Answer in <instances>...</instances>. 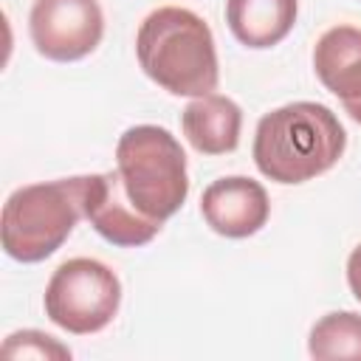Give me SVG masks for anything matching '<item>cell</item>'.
<instances>
[{"label":"cell","mask_w":361,"mask_h":361,"mask_svg":"<svg viewBox=\"0 0 361 361\" xmlns=\"http://www.w3.org/2000/svg\"><path fill=\"white\" fill-rule=\"evenodd\" d=\"M347 133L319 102H290L265 113L254 130V164L274 183H305L338 164Z\"/></svg>","instance_id":"cell-1"},{"label":"cell","mask_w":361,"mask_h":361,"mask_svg":"<svg viewBox=\"0 0 361 361\" xmlns=\"http://www.w3.org/2000/svg\"><path fill=\"white\" fill-rule=\"evenodd\" d=\"M141 71L172 96H206L217 90L220 65L212 28L203 17L180 6L149 11L135 34Z\"/></svg>","instance_id":"cell-2"},{"label":"cell","mask_w":361,"mask_h":361,"mask_svg":"<svg viewBox=\"0 0 361 361\" xmlns=\"http://www.w3.org/2000/svg\"><path fill=\"white\" fill-rule=\"evenodd\" d=\"M85 175L28 183L3 203V251L17 262H42L73 234L85 217Z\"/></svg>","instance_id":"cell-3"},{"label":"cell","mask_w":361,"mask_h":361,"mask_svg":"<svg viewBox=\"0 0 361 361\" xmlns=\"http://www.w3.org/2000/svg\"><path fill=\"white\" fill-rule=\"evenodd\" d=\"M116 172L133 206L149 220L166 223L189 195L186 152L158 124H135L116 144Z\"/></svg>","instance_id":"cell-4"},{"label":"cell","mask_w":361,"mask_h":361,"mask_svg":"<svg viewBox=\"0 0 361 361\" xmlns=\"http://www.w3.org/2000/svg\"><path fill=\"white\" fill-rule=\"evenodd\" d=\"M45 316L73 336L104 330L121 305V282L113 268L93 257L65 259L45 285Z\"/></svg>","instance_id":"cell-5"},{"label":"cell","mask_w":361,"mask_h":361,"mask_svg":"<svg viewBox=\"0 0 361 361\" xmlns=\"http://www.w3.org/2000/svg\"><path fill=\"white\" fill-rule=\"evenodd\" d=\"M28 34L45 59L76 62L96 51L104 34V14L96 0H34Z\"/></svg>","instance_id":"cell-6"},{"label":"cell","mask_w":361,"mask_h":361,"mask_svg":"<svg viewBox=\"0 0 361 361\" xmlns=\"http://www.w3.org/2000/svg\"><path fill=\"white\" fill-rule=\"evenodd\" d=\"M85 217L90 220V226L113 245L121 248H138L147 245L164 223L149 220L147 214H141L133 200L124 192L121 175L113 172H96V175H85Z\"/></svg>","instance_id":"cell-7"},{"label":"cell","mask_w":361,"mask_h":361,"mask_svg":"<svg viewBox=\"0 0 361 361\" xmlns=\"http://www.w3.org/2000/svg\"><path fill=\"white\" fill-rule=\"evenodd\" d=\"M200 214L212 231L228 240L257 234L271 214L268 192L259 180L245 175H228L212 180L200 195Z\"/></svg>","instance_id":"cell-8"},{"label":"cell","mask_w":361,"mask_h":361,"mask_svg":"<svg viewBox=\"0 0 361 361\" xmlns=\"http://www.w3.org/2000/svg\"><path fill=\"white\" fill-rule=\"evenodd\" d=\"M313 71L319 82L338 96L344 113L361 124V28L333 25L313 48Z\"/></svg>","instance_id":"cell-9"},{"label":"cell","mask_w":361,"mask_h":361,"mask_svg":"<svg viewBox=\"0 0 361 361\" xmlns=\"http://www.w3.org/2000/svg\"><path fill=\"white\" fill-rule=\"evenodd\" d=\"M180 127L186 141L200 155H226L240 144L243 110L234 99L220 93H206L192 99L180 113Z\"/></svg>","instance_id":"cell-10"},{"label":"cell","mask_w":361,"mask_h":361,"mask_svg":"<svg viewBox=\"0 0 361 361\" xmlns=\"http://www.w3.org/2000/svg\"><path fill=\"white\" fill-rule=\"evenodd\" d=\"M299 0H226V23L237 42L262 51L279 45L296 23Z\"/></svg>","instance_id":"cell-11"},{"label":"cell","mask_w":361,"mask_h":361,"mask_svg":"<svg viewBox=\"0 0 361 361\" xmlns=\"http://www.w3.org/2000/svg\"><path fill=\"white\" fill-rule=\"evenodd\" d=\"M307 353L319 361H336V358L361 361V316L353 310L324 313L310 327Z\"/></svg>","instance_id":"cell-12"},{"label":"cell","mask_w":361,"mask_h":361,"mask_svg":"<svg viewBox=\"0 0 361 361\" xmlns=\"http://www.w3.org/2000/svg\"><path fill=\"white\" fill-rule=\"evenodd\" d=\"M3 358H37V361H68L71 350L42 330H17L3 341Z\"/></svg>","instance_id":"cell-13"},{"label":"cell","mask_w":361,"mask_h":361,"mask_svg":"<svg viewBox=\"0 0 361 361\" xmlns=\"http://www.w3.org/2000/svg\"><path fill=\"white\" fill-rule=\"evenodd\" d=\"M347 285L353 290V296L361 302V243L353 248V254L347 257Z\"/></svg>","instance_id":"cell-14"}]
</instances>
